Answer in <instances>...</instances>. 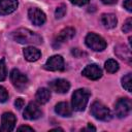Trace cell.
Returning a JSON list of instances; mask_svg holds the SVG:
<instances>
[{
	"label": "cell",
	"mask_w": 132,
	"mask_h": 132,
	"mask_svg": "<svg viewBox=\"0 0 132 132\" xmlns=\"http://www.w3.org/2000/svg\"><path fill=\"white\" fill-rule=\"evenodd\" d=\"M7 76V71H6V65H5V60L1 59L0 60V81L4 80Z\"/></svg>",
	"instance_id": "cell-22"
},
{
	"label": "cell",
	"mask_w": 132,
	"mask_h": 132,
	"mask_svg": "<svg viewBox=\"0 0 132 132\" xmlns=\"http://www.w3.org/2000/svg\"><path fill=\"white\" fill-rule=\"evenodd\" d=\"M101 22L105 28L111 29V28H114L117 26L118 20L113 13H103L101 16Z\"/></svg>",
	"instance_id": "cell-19"
},
{
	"label": "cell",
	"mask_w": 132,
	"mask_h": 132,
	"mask_svg": "<svg viewBox=\"0 0 132 132\" xmlns=\"http://www.w3.org/2000/svg\"><path fill=\"white\" fill-rule=\"evenodd\" d=\"M42 116V111L35 102H30L23 112V117L26 120H37Z\"/></svg>",
	"instance_id": "cell-10"
},
{
	"label": "cell",
	"mask_w": 132,
	"mask_h": 132,
	"mask_svg": "<svg viewBox=\"0 0 132 132\" xmlns=\"http://www.w3.org/2000/svg\"><path fill=\"white\" fill-rule=\"evenodd\" d=\"M91 113L95 119L104 121V122H107V121L111 120V118H112L110 109L107 108L103 103H101L99 101H95L91 105Z\"/></svg>",
	"instance_id": "cell-3"
},
{
	"label": "cell",
	"mask_w": 132,
	"mask_h": 132,
	"mask_svg": "<svg viewBox=\"0 0 132 132\" xmlns=\"http://www.w3.org/2000/svg\"><path fill=\"white\" fill-rule=\"evenodd\" d=\"M51 98V91L46 88H40L35 94V99L39 104H45Z\"/></svg>",
	"instance_id": "cell-17"
},
{
	"label": "cell",
	"mask_w": 132,
	"mask_h": 132,
	"mask_svg": "<svg viewBox=\"0 0 132 132\" xmlns=\"http://www.w3.org/2000/svg\"><path fill=\"white\" fill-rule=\"evenodd\" d=\"M9 76H10V80H11L12 85H13L19 91H21V92H22V91L26 88V86L28 85V77H27L24 73H22L19 69H16V68H14V69L11 70Z\"/></svg>",
	"instance_id": "cell-5"
},
{
	"label": "cell",
	"mask_w": 132,
	"mask_h": 132,
	"mask_svg": "<svg viewBox=\"0 0 132 132\" xmlns=\"http://www.w3.org/2000/svg\"><path fill=\"white\" fill-rule=\"evenodd\" d=\"M131 101L128 98H120L114 105V111L118 118H125L131 111Z\"/></svg>",
	"instance_id": "cell-6"
},
{
	"label": "cell",
	"mask_w": 132,
	"mask_h": 132,
	"mask_svg": "<svg viewBox=\"0 0 132 132\" xmlns=\"http://www.w3.org/2000/svg\"><path fill=\"white\" fill-rule=\"evenodd\" d=\"M69 1L76 6H84V5H87L91 0H69Z\"/></svg>",
	"instance_id": "cell-26"
},
{
	"label": "cell",
	"mask_w": 132,
	"mask_h": 132,
	"mask_svg": "<svg viewBox=\"0 0 132 132\" xmlns=\"http://www.w3.org/2000/svg\"><path fill=\"white\" fill-rule=\"evenodd\" d=\"M44 68L51 71H63L65 68L64 59L60 55H55L47 59V61L44 64Z\"/></svg>",
	"instance_id": "cell-7"
},
{
	"label": "cell",
	"mask_w": 132,
	"mask_h": 132,
	"mask_svg": "<svg viewBox=\"0 0 132 132\" xmlns=\"http://www.w3.org/2000/svg\"><path fill=\"white\" fill-rule=\"evenodd\" d=\"M48 86H50V89L52 91H54L56 93H61V94L67 93L70 89L69 81L66 80V79H63V78L54 79L51 82H48Z\"/></svg>",
	"instance_id": "cell-11"
},
{
	"label": "cell",
	"mask_w": 132,
	"mask_h": 132,
	"mask_svg": "<svg viewBox=\"0 0 132 132\" xmlns=\"http://www.w3.org/2000/svg\"><path fill=\"white\" fill-rule=\"evenodd\" d=\"M82 130H93V131H96V128L94 126H92L91 124H88V127L85 128V129H82Z\"/></svg>",
	"instance_id": "cell-31"
},
{
	"label": "cell",
	"mask_w": 132,
	"mask_h": 132,
	"mask_svg": "<svg viewBox=\"0 0 132 132\" xmlns=\"http://www.w3.org/2000/svg\"><path fill=\"white\" fill-rule=\"evenodd\" d=\"M8 99V92L6 91V89L2 86H0V102H6Z\"/></svg>",
	"instance_id": "cell-24"
},
{
	"label": "cell",
	"mask_w": 132,
	"mask_h": 132,
	"mask_svg": "<svg viewBox=\"0 0 132 132\" xmlns=\"http://www.w3.org/2000/svg\"><path fill=\"white\" fill-rule=\"evenodd\" d=\"M24 104H25V101H24L23 98H18V99L14 101V105H15V107H16L18 109H21V108L24 106Z\"/></svg>",
	"instance_id": "cell-27"
},
{
	"label": "cell",
	"mask_w": 132,
	"mask_h": 132,
	"mask_svg": "<svg viewBox=\"0 0 132 132\" xmlns=\"http://www.w3.org/2000/svg\"><path fill=\"white\" fill-rule=\"evenodd\" d=\"M18 130H19V131H22V130H26V131H34L33 128H31V127H29V126H21V127L18 128Z\"/></svg>",
	"instance_id": "cell-29"
},
{
	"label": "cell",
	"mask_w": 132,
	"mask_h": 132,
	"mask_svg": "<svg viewBox=\"0 0 132 132\" xmlns=\"http://www.w3.org/2000/svg\"><path fill=\"white\" fill-rule=\"evenodd\" d=\"M81 73L84 76H86L87 78L92 79V80L99 79L102 76V70L96 64H90V65L86 66Z\"/></svg>",
	"instance_id": "cell-12"
},
{
	"label": "cell",
	"mask_w": 132,
	"mask_h": 132,
	"mask_svg": "<svg viewBox=\"0 0 132 132\" xmlns=\"http://www.w3.org/2000/svg\"><path fill=\"white\" fill-rule=\"evenodd\" d=\"M65 13H66V6L64 4H61L60 6H58L56 8L55 16H56V19H61L65 15Z\"/></svg>",
	"instance_id": "cell-23"
},
{
	"label": "cell",
	"mask_w": 132,
	"mask_h": 132,
	"mask_svg": "<svg viewBox=\"0 0 132 132\" xmlns=\"http://www.w3.org/2000/svg\"><path fill=\"white\" fill-rule=\"evenodd\" d=\"M12 39L23 44H40L42 42V37L39 34L27 28H20L13 31Z\"/></svg>",
	"instance_id": "cell-1"
},
{
	"label": "cell",
	"mask_w": 132,
	"mask_h": 132,
	"mask_svg": "<svg viewBox=\"0 0 132 132\" xmlns=\"http://www.w3.org/2000/svg\"><path fill=\"white\" fill-rule=\"evenodd\" d=\"M18 0H0V15L12 13L18 8Z\"/></svg>",
	"instance_id": "cell-13"
},
{
	"label": "cell",
	"mask_w": 132,
	"mask_h": 132,
	"mask_svg": "<svg viewBox=\"0 0 132 132\" xmlns=\"http://www.w3.org/2000/svg\"><path fill=\"white\" fill-rule=\"evenodd\" d=\"M74 35H75V30H74L73 28H71V27L64 28L63 30L60 31V33H59L58 36L56 37V42L62 43V42L68 41V40H70Z\"/></svg>",
	"instance_id": "cell-15"
},
{
	"label": "cell",
	"mask_w": 132,
	"mask_h": 132,
	"mask_svg": "<svg viewBox=\"0 0 132 132\" xmlns=\"http://www.w3.org/2000/svg\"><path fill=\"white\" fill-rule=\"evenodd\" d=\"M16 123L15 116L12 112H4L1 118V127L0 131L1 132H10L14 129Z\"/></svg>",
	"instance_id": "cell-8"
},
{
	"label": "cell",
	"mask_w": 132,
	"mask_h": 132,
	"mask_svg": "<svg viewBox=\"0 0 132 132\" xmlns=\"http://www.w3.org/2000/svg\"><path fill=\"white\" fill-rule=\"evenodd\" d=\"M102 3L104 4H107V5H110V4H114L118 2V0H101Z\"/></svg>",
	"instance_id": "cell-30"
},
{
	"label": "cell",
	"mask_w": 132,
	"mask_h": 132,
	"mask_svg": "<svg viewBox=\"0 0 132 132\" xmlns=\"http://www.w3.org/2000/svg\"><path fill=\"white\" fill-rule=\"evenodd\" d=\"M131 1L132 0H124V3H123V6L124 8H126L128 11H132V4H131Z\"/></svg>",
	"instance_id": "cell-28"
},
{
	"label": "cell",
	"mask_w": 132,
	"mask_h": 132,
	"mask_svg": "<svg viewBox=\"0 0 132 132\" xmlns=\"http://www.w3.org/2000/svg\"><path fill=\"white\" fill-rule=\"evenodd\" d=\"M122 30H123L125 33L131 32V30H132V20H131V19H128V20L125 22V24H124Z\"/></svg>",
	"instance_id": "cell-25"
},
{
	"label": "cell",
	"mask_w": 132,
	"mask_h": 132,
	"mask_svg": "<svg viewBox=\"0 0 132 132\" xmlns=\"http://www.w3.org/2000/svg\"><path fill=\"white\" fill-rule=\"evenodd\" d=\"M55 111L61 117H70L72 113V108L67 102H59L55 107Z\"/></svg>",
	"instance_id": "cell-18"
},
{
	"label": "cell",
	"mask_w": 132,
	"mask_h": 132,
	"mask_svg": "<svg viewBox=\"0 0 132 132\" xmlns=\"http://www.w3.org/2000/svg\"><path fill=\"white\" fill-rule=\"evenodd\" d=\"M23 54H24L25 59L27 61H29V62H35L41 57L40 51L38 48H36V47H33V46L25 47L24 51H23Z\"/></svg>",
	"instance_id": "cell-14"
},
{
	"label": "cell",
	"mask_w": 132,
	"mask_h": 132,
	"mask_svg": "<svg viewBox=\"0 0 132 132\" xmlns=\"http://www.w3.org/2000/svg\"><path fill=\"white\" fill-rule=\"evenodd\" d=\"M85 42L87 44V46L95 52H101L103 50H105L106 47V41L99 35L95 34V33H89L86 36Z\"/></svg>",
	"instance_id": "cell-4"
},
{
	"label": "cell",
	"mask_w": 132,
	"mask_h": 132,
	"mask_svg": "<svg viewBox=\"0 0 132 132\" xmlns=\"http://www.w3.org/2000/svg\"><path fill=\"white\" fill-rule=\"evenodd\" d=\"M114 53L117 54V56L120 59L128 61V62H131V52L126 45H124V44L117 45L114 47Z\"/></svg>",
	"instance_id": "cell-16"
},
{
	"label": "cell",
	"mask_w": 132,
	"mask_h": 132,
	"mask_svg": "<svg viewBox=\"0 0 132 132\" xmlns=\"http://www.w3.org/2000/svg\"><path fill=\"white\" fill-rule=\"evenodd\" d=\"M131 85H132V74H131V73H128V74H126V75L122 78V86H123V88L126 89L128 92H131V90H132Z\"/></svg>",
	"instance_id": "cell-21"
},
{
	"label": "cell",
	"mask_w": 132,
	"mask_h": 132,
	"mask_svg": "<svg viewBox=\"0 0 132 132\" xmlns=\"http://www.w3.org/2000/svg\"><path fill=\"white\" fill-rule=\"evenodd\" d=\"M90 95L91 94L87 89H77L76 91H74V93L72 94V100H71L72 108L76 111L85 110L88 104Z\"/></svg>",
	"instance_id": "cell-2"
},
{
	"label": "cell",
	"mask_w": 132,
	"mask_h": 132,
	"mask_svg": "<svg viewBox=\"0 0 132 132\" xmlns=\"http://www.w3.org/2000/svg\"><path fill=\"white\" fill-rule=\"evenodd\" d=\"M28 16H29V20L32 22V24L35 26H41L46 21V16L44 12L37 7L30 8L28 10Z\"/></svg>",
	"instance_id": "cell-9"
},
{
	"label": "cell",
	"mask_w": 132,
	"mask_h": 132,
	"mask_svg": "<svg viewBox=\"0 0 132 132\" xmlns=\"http://www.w3.org/2000/svg\"><path fill=\"white\" fill-rule=\"evenodd\" d=\"M105 69L107 72L109 73H114L119 70V63L113 60V59H108L106 62H105Z\"/></svg>",
	"instance_id": "cell-20"
}]
</instances>
